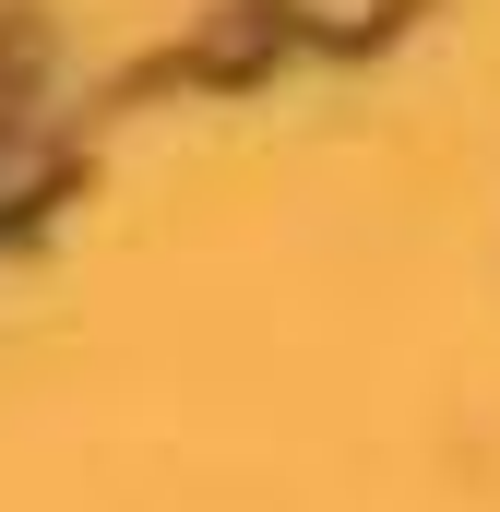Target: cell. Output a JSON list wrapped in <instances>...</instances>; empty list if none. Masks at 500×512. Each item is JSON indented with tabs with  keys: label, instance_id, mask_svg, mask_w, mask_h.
<instances>
[{
	"label": "cell",
	"instance_id": "1",
	"mask_svg": "<svg viewBox=\"0 0 500 512\" xmlns=\"http://www.w3.org/2000/svg\"><path fill=\"white\" fill-rule=\"evenodd\" d=\"M274 12H286V24H334V36H370L393 0H274Z\"/></svg>",
	"mask_w": 500,
	"mask_h": 512
}]
</instances>
